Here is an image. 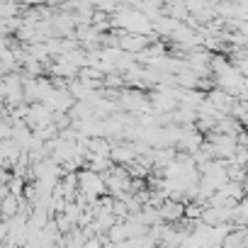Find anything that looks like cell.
<instances>
[{
  "instance_id": "cell-1",
  "label": "cell",
  "mask_w": 248,
  "mask_h": 248,
  "mask_svg": "<svg viewBox=\"0 0 248 248\" xmlns=\"http://www.w3.org/2000/svg\"><path fill=\"white\" fill-rule=\"evenodd\" d=\"M158 217L161 219H178V217H183V207L175 200L173 202H163L161 209H158Z\"/></svg>"
}]
</instances>
